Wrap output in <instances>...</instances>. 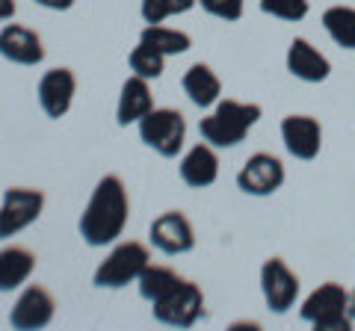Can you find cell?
<instances>
[{"label": "cell", "instance_id": "cell-20", "mask_svg": "<svg viewBox=\"0 0 355 331\" xmlns=\"http://www.w3.org/2000/svg\"><path fill=\"white\" fill-rule=\"evenodd\" d=\"M139 42L154 51H160L163 57H178L193 48L190 33L175 30V27H163V24H146V30L139 33Z\"/></svg>", "mask_w": 355, "mask_h": 331}, {"label": "cell", "instance_id": "cell-9", "mask_svg": "<svg viewBox=\"0 0 355 331\" xmlns=\"http://www.w3.org/2000/svg\"><path fill=\"white\" fill-rule=\"evenodd\" d=\"M284 163L275 157V154H266V151H258L243 163V169L237 172V186L240 193L246 195H254V198H266L272 193L282 190L284 184Z\"/></svg>", "mask_w": 355, "mask_h": 331}, {"label": "cell", "instance_id": "cell-3", "mask_svg": "<svg viewBox=\"0 0 355 331\" xmlns=\"http://www.w3.org/2000/svg\"><path fill=\"white\" fill-rule=\"evenodd\" d=\"M299 316L317 331H352L355 323L352 293L343 290V284L338 281H326L314 293H308V299L299 307Z\"/></svg>", "mask_w": 355, "mask_h": 331}, {"label": "cell", "instance_id": "cell-2", "mask_svg": "<svg viewBox=\"0 0 355 331\" xmlns=\"http://www.w3.org/2000/svg\"><path fill=\"white\" fill-rule=\"evenodd\" d=\"M261 116V104H243L234 98H225V101H216L214 113L198 121V134L214 148H234L249 136V130L258 125Z\"/></svg>", "mask_w": 355, "mask_h": 331}, {"label": "cell", "instance_id": "cell-23", "mask_svg": "<svg viewBox=\"0 0 355 331\" xmlns=\"http://www.w3.org/2000/svg\"><path fill=\"white\" fill-rule=\"evenodd\" d=\"M128 65H130V71L137 77L157 80V77H163V71H166V57L160 51H154V48H148V45H142V42H139V45L130 51Z\"/></svg>", "mask_w": 355, "mask_h": 331}, {"label": "cell", "instance_id": "cell-11", "mask_svg": "<svg viewBox=\"0 0 355 331\" xmlns=\"http://www.w3.org/2000/svg\"><path fill=\"white\" fill-rule=\"evenodd\" d=\"M151 246L163 255H187L196 249V231L184 211H166L151 222Z\"/></svg>", "mask_w": 355, "mask_h": 331}, {"label": "cell", "instance_id": "cell-8", "mask_svg": "<svg viewBox=\"0 0 355 331\" xmlns=\"http://www.w3.org/2000/svg\"><path fill=\"white\" fill-rule=\"evenodd\" d=\"M261 293L272 314H287L299 299V275L282 258H266L261 267Z\"/></svg>", "mask_w": 355, "mask_h": 331}, {"label": "cell", "instance_id": "cell-28", "mask_svg": "<svg viewBox=\"0 0 355 331\" xmlns=\"http://www.w3.org/2000/svg\"><path fill=\"white\" fill-rule=\"evenodd\" d=\"M15 0H0V21H12L15 18Z\"/></svg>", "mask_w": 355, "mask_h": 331}, {"label": "cell", "instance_id": "cell-14", "mask_svg": "<svg viewBox=\"0 0 355 331\" xmlns=\"http://www.w3.org/2000/svg\"><path fill=\"white\" fill-rule=\"evenodd\" d=\"M0 57L15 65H39L44 60L42 36L24 24H6L0 30Z\"/></svg>", "mask_w": 355, "mask_h": 331}, {"label": "cell", "instance_id": "cell-1", "mask_svg": "<svg viewBox=\"0 0 355 331\" xmlns=\"http://www.w3.org/2000/svg\"><path fill=\"white\" fill-rule=\"evenodd\" d=\"M128 216H130V198L125 184H121L119 175H104L95 184L92 195H89V204L77 228H80V237L86 246L101 249L125 234Z\"/></svg>", "mask_w": 355, "mask_h": 331}, {"label": "cell", "instance_id": "cell-15", "mask_svg": "<svg viewBox=\"0 0 355 331\" xmlns=\"http://www.w3.org/2000/svg\"><path fill=\"white\" fill-rule=\"evenodd\" d=\"M287 71L302 83H323L331 74V62L326 53H320V48H314L308 39L296 36L291 42V48H287Z\"/></svg>", "mask_w": 355, "mask_h": 331}, {"label": "cell", "instance_id": "cell-16", "mask_svg": "<svg viewBox=\"0 0 355 331\" xmlns=\"http://www.w3.org/2000/svg\"><path fill=\"white\" fill-rule=\"evenodd\" d=\"M181 181L190 186V190H207L214 186L219 178V157H216V148L210 142H198L190 151L181 157Z\"/></svg>", "mask_w": 355, "mask_h": 331}, {"label": "cell", "instance_id": "cell-22", "mask_svg": "<svg viewBox=\"0 0 355 331\" xmlns=\"http://www.w3.org/2000/svg\"><path fill=\"white\" fill-rule=\"evenodd\" d=\"M181 281V275H178L172 267H146V272L139 275V281H137V287H139V296L146 302H157V299H163L166 293L172 290V287Z\"/></svg>", "mask_w": 355, "mask_h": 331}, {"label": "cell", "instance_id": "cell-4", "mask_svg": "<svg viewBox=\"0 0 355 331\" xmlns=\"http://www.w3.org/2000/svg\"><path fill=\"white\" fill-rule=\"evenodd\" d=\"M148 263H151L148 246H142V242H137V240L116 242L113 251L98 263V269L92 275V284L101 287V290H121V287L139 281V275L146 272Z\"/></svg>", "mask_w": 355, "mask_h": 331}, {"label": "cell", "instance_id": "cell-19", "mask_svg": "<svg viewBox=\"0 0 355 331\" xmlns=\"http://www.w3.org/2000/svg\"><path fill=\"white\" fill-rule=\"evenodd\" d=\"M36 269V255L24 246L0 249V293H12L30 281Z\"/></svg>", "mask_w": 355, "mask_h": 331}, {"label": "cell", "instance_id": "cell-13", "mask_svg": "<svg viewBox=\"0 0 355 331\" xmlns=\"http://www.w3.org/2000/svg\"><path fill=\"white\" fill-rule=\"evenodd\" d=\"M74 92H77V77L71 69H51L42 74L39 80V104L48 118H62L74 104Z\"/></svg>", "mask_w": 355, "mask_h": 331}, {"label": "cell", "instance_id": "cell-26", "mask_svg": "<svg viewBox=\"0 0 355 331\" xmlns=\"http://www.w3.org/2000/svg\"><path fill=\"white\" fill-rule=\"evenodd\" d=\"M207 15H214L219 21H240L246 0H198Z\"/></svg>", "mask_w": 355, "mask_h": 331}, {"label": "cell", "instance_id": "cell-5", "mask_svg": "<svg viewBox=\"0 0 355 331\" xmlns=\"http://www.w3.org/2000/svg\"><path fill=\"white\" fill-rule=\"evenodd\" d=\"M137 127H139V139L151 151H157L160 157L172 160L181 154L184 139H187V118L181 116V109L154 107L146 118H139Z\"/></svg>", "mask_w": 355, "mask_h": 331}, {"label": "cell", "instance_id": "cell-27", "mask_svg": "<svg viewBox=\"0 0 355 331\" xmlns=\"http://www.w3.org/2000/svg\"><path fill=\"white\" fill-rule=\"evenodd\" d=\"M36 3L44 9H53V12H69L74 6V0H36Z\"/></svg>", "mask_w": 355, "mask_h": 331}, {"label": "cell", "instance_id": "cell-24", "mask_svg": "<svg viewBox=\"0 0 355 331\" xmlns=\"http://www.w3.org/2000/svg\"><path fill=\"white\" fill-rule=\"evenodd\" d=\"M198 0H139V15L146 24H163L172 15H184Z\"/></svg>", "mask_w": 355, "mask_h": 331}, {"label": "cell", "instance_id": "cell-21", "mask_svg": "<svg viewBox=\"0 0 355 331\" xmlns=\"http://www.w3.org/2000/svg\"><path fill=\"white\" fill-rule=\"evenodd\" d=\"M329 39L343 51H355V6H329L323 12Z\"/></svg>", "mask_w": 355, "mask_h": 331}, {"label": "cell", "instance_id": "cell-12", "mask_svg": "<svg viewBox=\"0 0 355 331\" xmlns=\"http://www.w3.org/2000/svg\"><path fill=\"white\" fill-rule=\"evenodd\" d=\"M282 139L291 157L296 160H317L323 148V127L314 116H284L282 118Z\"/></svg>", "mask_w": 355, "mask_h": 331}, {"label": "cell", "instance_id": "cell-10", "mask_svg": "<svg viewBox=\"0 0 355 331\" xmlns=\"http://www.w3.org/2000/svg\"><path fill=\"white\" fill-rule=\"evenodd\" d=\"M53 314H57V299L51 296V290H44L42 284H27L12 305L9 323L15 331H36L51 325Z\"/></svg>", "mask_w": 355, "mask_h": 331}, {"label": "cell", "instance_id": "cell-29", "mask_svg": "<svg viewBox=\"0 0 355 331\" xmlns=\"http://www.w3.org/2000/svg\"><path fill=\"white\" fill-rule=\"evenodd\" d=\"M352 305H355V290H352Z\"/></svg>", "mask_w": 355, "mask_h": 331}, {"label": "cell", "instance_id": "cell-17", "mask_svg": "<svg viewBox=\"0 0 355 331\" xmlns=\"http://www.w3.org/2000/svg\"><path fill=\"white\" fill-rule=\"evenodd\" d=\"M151 109H154V95H151L148 80L146 77L130 74L128 80L121 83V92H119V107H116L119 127L139 125V118H146Z\"/></svg>", "mask_w": 355, "mask_h": 331}, {"label": "cell", "instance_id": "cell-6", "mask_svg": "<svg viewBox=\"0 0 355 331\" xmlns=\"http://www.w3.org/2000/svg\"><path fill=\"white\" fill-rule=\"evenodd\" d=\"M151 314L157 323L172 328H193L205 314V293L190 278H181L163 299L151 302Z\"/></svg>", "mask_w": 355, "mask_h": 331}, {"label": "cell", "instance_id": "cell-7", "mask_svg": "<svg viewBox=\"0 0 355 331\" xmlns=\"http://www.w3.org/2000/svg\"><path fill=\"white\" fill-rule=\"evenodd\" d=\"M44 211V193L33 186H9L0 202V240H9L30 228Z\"/></svg>", "mask_w": 355, "mask_h": 331}, {"label": "cell", "instance_id": "cell-25", "mask_svg": "<svg viewBox=\"0 0 355 331\" xmlns=\"http://www.w3.org/2000/svg\"><path fill=\"white\" fill-rule=\"evenodd\" d=\"M261 12L296 24V21H302L311 12V3L308 0H261Z\"/></svg>", "mask_w": 355, "mask_h": 331}, {"label": "cell", "instance_id": "cell-18", "mask_svg": "<svg viewBox=\"0 0 355 331\" xmlns=\"http://www.w3.org/2000/svg\"><path fill=\"white\" fill-rule=\"evenodd\" d=\"M181 89L198 109H207L222 98V80L207 62H193L181 77Z\"/></svg>", "mask_w": 355, "mask_h": 331}]
</instances>
